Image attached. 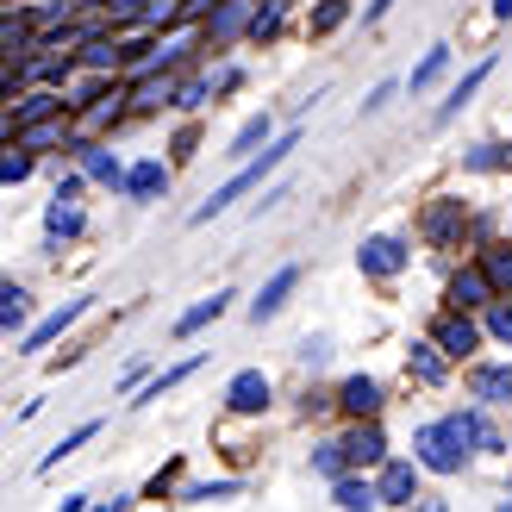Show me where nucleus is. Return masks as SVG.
Wrapping results in <instances>:
<instances>
[{
	"label": "nucleus",
	"mask_w": 512,
	"mask_h": 512,
	"mask_svg": "<svg viewBox=\"0 0 512 512\" xmlns=\"http://www.w3.org/2000/svg\"><path fill=\"white\" fill-rule=\"evenodd\" d=\"M413 450H419V463H425L431 475H456V469H463V456H469L463 419H438V425H419Z\"/></svg>",
	"instance_id": "nucleus-1"
},
{
	"label": "nucleus",
	"mask_w": 512,
	"mask_h": 512,
	"mask_svg": "<svg viewBox=\"0 0 512 512\" xmlns=\"http://www.w3.org/2000/svg\"><path fill=\"white\" fill-rule=\"evenodd\" d=\"M288 150H294V138H281V144H269V150H263V163H244V169L232 175V182H225V188H219V194L207 200V207L194 213V225H213L219 213H232V207H238V200H244L250 188H263V175H269V169H275L281 157H288Z\"/></svg>",
	"instance_id": "nucleus-2"
},
{
	"label": "nucleus",
	"mask_w": 512,
	"mask_h": 512,
	"mask_svg": "<svg viewBox=\"0 0 512 512\" xmlns=\"http://www.w3.org/2000/svg\"><path fill=\"white\" fill-rule=\"evenodd\" d=\"M375 500H381V506H413V500H419V475H413V463H381Z\"/></svg>",
	"instance_id": "nucleus-3"
},
{
	"label": "nucleus",
	"mask_w": 512,
	"mask_h": 512,
	"mask_svg": "<svg viewBox=\"0 0 512 512\" xmlns=\"http://www.w3.org/2000/svg\"><path fill=\"white\" fill-rule=\"evenodd\" d=\"M294 288H300V269H294V263H288V269H275V275H269V288L250 300V319H256V325L275 319L281 306H288V294H294Z\"/></svg>",
	"instance_id": "nucleus-4"
},
{
	"label": "nucleus",
	"mask_w": 512,
	"mask_h": 512,
	"mask_svg": "<svg viewBox=\"0 0 512 512\" xmlns=\"http://www.w3.org/2000/svg\"><path fill=\"white\" fill-rule=\"evenodd\" d=\"M225 406H232V413H263V406H269V375H263V369L232 375V388H225Z\"/></svg>",
	"instance_id": "nucleus-5"
},
{
	"label": "nucleus",
	"mask_w": 512,
	"mask_h": 512,
	"mask_svg": "<svg viewBox=\"0 0 512 512\" xmlns=\"http://www.w3.org/2000/svg\"><path fill=\"white\" fill-rule=\"evenodd\" d=\"M494 300V281H488V269H463L450 281V306L456 313H475V306H488Z\"/></svg>",
	"instance_id": "nucleus-6"
},
{
	"label": "nucleus",
	"mask_w": 512,
	"mask_h": 512,
	"mask_svg": "<svg viewBox=\"0 0 512 512\" xmlns=\"http://www.w3.org/2000/svg\"><path fill=\"white\" fill-rule=\"evenodd\" d=\"M356 263H363L369 275H400L406 269V244L400 238H369L363 250H356Z\"/></svg>",
	"instance_id": "nucleus-7"
},
{
	"label": "nucleus",
	"mask_w": 512,
	"mask_h": 512,
	"mask_svg": "<svg viewBox=\"0 0 512 512\" xmlns=\"http://www.w3.org/2000/svg\"><path fill=\"white\" fill-rule=\"evenodd\" d=\"M119 188L132 194V200H157V194L169 188V169L150 157V163H138V169H125V175H119Z\"/></svg>",
	"instance_id": "nucleus-8"
},
{
	"label": "nucleus",
	"mask_w": 512,
	"mask_h": 512,
	"mask_svg": "<svg viewBox=\"0 0 512 512\" xmlns=\"http://www.w3.org/2000/svg\"><path fill=\"white\" fill-rule=\"evenodd\" d=\"M475 344H481V331H475V325H469L463 313H450V319H438V350H450L456 363H463V356H469Z\"/></svg>",
	"instance_id": "nucleus-9"
},
{
	"label": "nucleus",
	"mask_w": 512,
	"mask_h": 512,
	"mask_svg": "<svg viewBox=\"0 0 512 512\" xmlns=\"http://www.w3.org/2000/svg\"><path fill=\"white\" fill-rule=\"evenodd\" d=\"M44 232H50V244H63V238H75V232H82V207H75V194H57V200H50V213H44Z\"/></svg>",
	"instance_id": "nucleus-10"
},
{
	"label": "nucleus",
	"mask_w": 512,
	"mask_h": 512,
	"mask_svg": "<svg viewBox=\"0 0 512 512\" xmlns=\"http://www.w3.org/2000/svg\"><path fill=\"white\" fill-rule=\"evenodd\" d=\"M344 456H350L356 469H369V463H381V456H388V438H381L375 425H356L350 438H344Z\"/></svg>",
	"instance_id": "nucleus-11"
},
{
	"label": "nucleus",
	"mask_w": 512,
	"mask_h": 512,
	"mask_svg": "<svg viewBox=\"0 0 512 512\" xmlns=\"http://www.w3.org/2000/svg\"><path fill=\"white\" fill-rule=\"evenodd\" d=\"M469 394L488 400V406H506L512 400V369H469Z\"/></svg>",
	"instance_id": "nucleus-12"
},
{
	"label": "nucleus",
	"mask_w": 512,
	"mask_h": 512,
	"mask_svg": "<svg viewBox=\"0 0 512 512\" xmlns=\"http://www.w3.org/2000/svg\"><path fill=\"white\" fill-rule=\"evenodd\" d=\"M488 75H494V63H481V69H469V75H463V82H456V88H450V100H444V107H438V125H450L456 113H463V107H469V100L481 94V82H488Z\"/></svg>",
	"instance_id": "nucleus-13"
},
{
	"label": "nucleus",
	"mask_w": 512,
	"mask_h": 512,
	"mask_svg": "<svg viewBox=\"0 0 512 512\" xmlns=\"http://www.w3.org/2000/svg\"><path fill=\"white\" fill-rule=\"evenodd\" d=\"M82 313H88V300H69L63 313H50V319H44V325L32 331V338H25V356H38V350H44L50 338H63V325H75V319H82Z\"/></svg>",
	"instance_id": "nucleus-14"
},
{
	"label": "nucleus",
	"mask_w": 512,
	"mask_h": 512,
	"mask_svg": "<svg viewBox=\"0 0 512 512\" xmlns=\"http://www.w3.org/2000/svg\"><path fill=\"white\" fill-rule=\"evenodd\" d=\"M213 7H219V13L207 19V38H213V44H225L238 25H250V0H213Z\"/></svg>",
	"instance_id": "nucleus-15"
},
{
	"label": "nucleus",
	"mask_w": 512,
	"mask_h": 512,
	"mask_svg": "<svg viewBox=\"0 0 512 512\" xmlns=\"http://www.w3.org/2000/svg\"><path fill=\"white\" fill-rule=\"evenodd\" d=\"M338 406H350L356 419H369L375 406H381V381H369V375H350V381H344V394H338Z\"/></svg>",
	"instance_id": "nucleus-16"
},
{
	"label": "nucleus",
	"mask_w": 512,
	"mask_h": 512,
	"mask_svg": "<svg viewBox=\"0 0 512 512\" xmlns=\"http://www.w3.org/2000/svg\"><path fill=\"white\" fill-rule=\"evenodd\" d=\"M225 306H232V294H225V288H219L213 300H200V306H188V313L175 319V338H194V331H200V325H213V319L225 313Z\"/></svg>",
	"instance_id": "nucleus-17"
},
{
	"label": "nucleus",
	"mask_w": 512,
	"mask_h": 512,
	"mask_svg": "<svg viewBox=\"0 0 512 512\" xmlns=\"http://www.w3.org/2000/svg\"><path fill=\"white\" fill-rule=\"evenodd\" d=\"M25 313H32V294H25L19 281H0V331H19Z\"/></svg>",
	"instance_id": "nucleus-18"
},
{
	"label": "nucleus",
	"mask_w": 512,
	"mask_h": 512,
	"mask_svg": "<svg viewBox=\"0 0 512 512\" xmlns=\"http://www.w3.org/2000/svg\"><path fill=\"white\" fill-rule=\"evenodd\" d=\"M82 169L94 175V182H107V188H119V175H125V169H119V157H113V150H100L94 138L82 144Z\"/></svg>",
	"instance_id": "nucleus-19"
},
{
	"label": "nucleus",
	"mask_w": 512,
	"mask_h": 512,
	"mask_svg": "<svg viewBox=\"0 0 512 512\" xmlns=\"http://www.w3.org/2000/svg\"><path fill=\"white\" fill-rule=\"evenodd\" d=\"M50 113H63V94L38 88V94H25L19 107H13V125H32V119H50Z\"/></svg>",
	"instance_id": "nucleus-20"
},
{
	"label": "nucleus",
	"mask_w": 512,
	"mask_h": 512,
	"mask_svg": "<svg viewBox=\"0 0 512 512\" xmlns=\"http://www.w3.org/2000/svg\"><path fill=\"white\" fill-rule=\"evenodd\" d=\"M331 500H338L344 512H363V506H375V488L356 481V475H338V481H331Z\"/></svg>",
	"instance_id": "nucleus-21"
},
{
	"label": "nucleus",
	"mask_w": 512,
	"mask_h": 512,
	"mask_svg": "<svg viewBox=\"0 0 512 512\" xmlns=\"http://www.w3.org/2000/svg\"><path fill=\"white\" fill-rule=\"evenodd\" d=\"M113 119H119V94H94V107L82 113V138H94V132H107Z\"/></svg>",
	"instance_id": "nucleus-22"
},
{
	"label": "nucleus",
	"mask_w": 512,
	"mask_h": 512,
	"mask_svg": "<svg viewBox=\"0 0 512 512\" xmlns=\"http://www.w3.org/2000/svg\"><path fill=\"white\" fill-rule=\"evenodd\" d=\"M406 363H413L419 381H444V356H438V344H413V350H406Z\"/></svg>",
	"instance_id": "nucleus-23"
},
{
	"label": "nucleus",
	"mask_w": 512,
	"mask_h": 512,
	"mask_svg": "<svg viewBox=\"0 0 512 512\" xmlns=\"http://www.w3.org/2000/svg\"><path fill=\"white\" fill-rule=\"evenodd\" d=\"M194 369H200V363H182V369H169V375H157V381H150V388H144V394H138L132 406H150V400H163V394H175V388H182V381H188Z\"/></svg>",
	"instance_id": "nucleus-24"
},
{
	"label": "nucleus",
	"mask_w": 512,
	"mask_h": 512,
	"mask_svg": "<svg viewBox=\"0 0 512 512\" xmlns=\"http://www.w3.org/2000/svg\"><path fill=\"white\" fill-rule=\"evenodd\" d=\"M94 431H100V425H75V431H69V438H63V444H50V450H44V463H38V469H57V463H63V456H75V450H82V444L94 438Z\"/></svg>",
	"instance_id": "nucleus-25"
},
{
	"label": "nucleus",
	"mask_w": 512,
	"mask_h": 512,
	"mask_svg": "<svg viewBox=\"0 0 512 512\" xmlns=\"http://www.w3.org/2000/svg\"><path fill=\"white\" fill-rule=\"evenodd\" d=\"M444 63H450V50H444V44H438V50H425V63L413 69V82H406V88H413V94H425V88L444 75Z\"/></svg>",
	"instance_id": "nucleus-26"
},
{
	"label": "nucleus",
	"mask_w": 512,
	"mask_h": 512,
	"mask_svg": "<svg viewBox=\"0 0 512 512\" xmlns=\"http://www.w3.org/2000/svg\"><path fill=\"white\" fill-rule=\"evenodd\" d=\"M138 107H169V100H175V82H169V75H150V82H138Z\"/></svg>",
	"instance_id": "nucleus-27"
},
{
	"label": "nucleus",
	"mask_w": 512,
	"mask_h": 512,
	"mask_svg": "<svg viewBox=\"0 0 512 512\" xmlns=\"http://www.w3.org/2000/svg\"><path fill=\"white\" fill-rule=\"evenodd\" d=\"M456 419H463V438H469V444H481V450H500V431H494L488 419H481V413H456Z\"/></svg>",
	"instance_id": "nucleus-28"
},
{
	"label": "nucleus",
	"mask_w": 512,
	"mask_h": 512,
	"mask_svg": "<svg viewBox=\"0 0 512 512\" xmlns=\"http://www.w3.org/2000/svg\"><path fill=\"white\" fill-rule=\"evenodd\" d=\"M256 144H269V119H250V125H244V132L232 138V150H225V157H250V150H256Z\"/></svg>",
	"instance_id": "nucleus-29"
},
{
	"label": "nucleus",
	"mask_w": 512,
	"mask_h": 512,
	"mask_svg": "<svg viewBox=\"0 0 512 512\" xmlns=\"http://www.w3.org/2000/svg\"><path fill=\"white\" fill-rule=\"evenodd\" d=\"M313 469H319V475H331V481H338V475L350 469V456H344V444H319V450H313Z\"/></svg>",
	"instance_id": "nucleus-30"
},
{
	"label": "nucleus",
	"mask_w": 512,
	"mask_h": 512,
	"mask_svg": "<svg viewBox=\"0 0 512 512\" xmlns=\"http://www.w3.org/2000/svg\"><path fill=\"white\" fill-rule=\"evenodd\" d=\"M463 163H469V169H506V163H512V150H506V144H475Z\"/></svg>",
	"instance_id": "nucleus-31"
},
{
	"label": "nucleus",
	"mask_w": 512,
	"mask_h": 512,
	"mask_svg": "<svg viewBox=\"0 0 512 512\" xmlns=\"http://www.w3.org/2000/svg\"><path fill=\"white\" fill-rule=\"evenodd\" d=\"M481 269H488L494 288H512V250H488V256H481Z\"/></svg>",
	"instance_id": "nucleus-32"
},
{
	"label": "nucleus",
	"mask_w": 512,
	"mask_h": 512,
	"mask_svg": "<svg viewBox=\"0 0 512 512\" xmlns=\"http://www.w3.org/2000/svg\"><path fill=\"white\" fill-rule=\"evenodd\" d=\"M344 19H350V0H325V7L313 13V32H338Z\"/></svg>",
	"instance_id": "nucleus-33"
},
{
	"label": "nucleus",
	"mask_w": 512,
	"mask_h": 512,
	"mask_svg": "<svg viewBox=\"0 0 512 512\" xmlns=\"http://www.w3.org/2000/svg\"><path fill=\"white\" fill-rule=\"evenodd\" d=\"M281 32V7H263V13H250V38H275Z\"/></svg>",
	"instance_id": "nucleus-34"
},
{
	"label": "nucleus",
	"mask_w": 512,
	"mask_h": 512,
	"mask_svg": "<svg viewBox=\"0 0 512 512\" xmlns=\"http://www.w3.org/2000/svg\"><path fill=\"white\" fill-rule=\"evenodd\" d=\"M32 175V157L25 150H13V157H0V182H25Z\"/></svg>",
	"instance_id": "nucleus-35"
},
{
	"label": "nucleus",
	"mask_w": 512,
	"mask_h": 512,
	"mask_svg": "<svg viewBox=\"0 0 512 512\" xmlns=\"http://www.w3.org/2000/svg\"><path fill=\"white\" fill-rule=\"evenodd\" d=\"M82 57H88L94 69H107V63H119V50H113L107 38H88V50H82Z\"/></svg>",
	"instance_id": "nucleus-36"
},
{
	"label": "nucleus",
	"mask_w": 512,
	"mask_h": 512,
	"mask_svg": "<svg viewBox=\"0 0 512 512\" xmlns=\"http://www.w3.org/2000/svg\"><path fill=\"white\" fill-rule=\"evenodd\" d=\"M488 331H494L500 344H512V306H494V313H488Z\"/></svg>",
	"instance_id": "nucleus-37"
},
{
	"label": "nucleus",
	"mask_w": 512,
	"mask_h": 512,
	"mask_svg": "<svg viewBox=\"0 0 512 512\" xmlns=\"http://www.w3.org/2000/svg\"><path fill=\"white\" fill-rule=\"evenodd\" d=\"M238 481H213V488H188V500H232Z\"/></svg>",
	"instance_id": "nucleus-38"
},
{
	"label": "nucleus",
	"mask_w": 512,
	"mask_h": 512,
	"mask_svg": "<svg viewBox=\"0 0 512 512\" xmlns=\"http://www.w3.org/2000/svg\"><path fill=\"white\" fill-rule=\"evenodd\" d=\"M300 356H306V363H313V369H319V363H325V356H331V338H306V344H300Z\"/></svg>",
	"instance_id": "nucleus-39"
},
{
	"label": "nucleus",
	"mask_w": 512,
	"mask_h": 512,
	"mask_svg": "<svg viewBox=\"0 0 512 512\" xmlns=\"http://www.w3.org/2000/svg\"><path fill=\"white\" fill-rule=\"evenodd\" d=\"M107 13H113V19H138L144 0H107Z\"/></svg>",
	"instance_id": "nucleus-40"
},
{
	"label": "nucleus",
	"mask_w": 512,
	"mask_h": 512,
	"mask_svg": "<svg viewBox=\"0 0 512 512\" xmlns=\"http://www.w3.org/2000/svg\"><path fill=\"white\" fill-rule=\"evenodd\" d=\"M394 7V0H369V19H381V13H388Z\"/></svg>",
	"instance_id": "nucleus-41"
},
{
	"label": "nucleus",
	"mask_w": 512,
	"mask_h": 512,
	"mask_svg": "<svg viewBox=\"0 0 512 512\" xmlns=\"http://www.w3.org/2000/svg\"><path fill=\"white\" fill-rule=\"evenodd\" d=\"M494 13H500V19H512V0H494Z\"/></svg>",
	"instance_id": "nucleus-42"
},
{
	"label": "nucleus",
	"mask_w": 512,
	"mask_h": 512,
	"mask_svg": "<svg viewBox=\"0 0 512 512\" xmlns=\"http://www.w3.org/2000/svg\"><path fill=\"white\" fill-rule=\"evenodd\" d=\"M506 506H512V494H506Z\"/></svg>",
	"instance_id": "nucleus-43"
}]
</instances>
